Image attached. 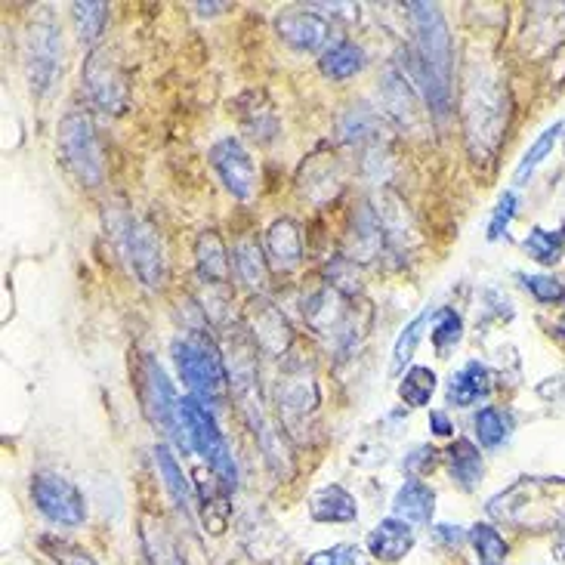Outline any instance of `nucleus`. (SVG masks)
Returning <instances> with one entry per match:
<instances>
[{
    "label": "nucleus",
    "instance_id": "7",
    "mask_svg": "<svg viewBox=\"0 0 565 565\" xmlns=\"http://www.w3.org/2000/svg\"><path fill=\"white\" fill-rule=\"evenodd\" d=\"M183 420H186L192 448L207 461L210 473L223 482V488H235L238 485V467H235V457L229 451V442L220 430L214 411H210L207 405H201L195 396H186L183 399Z\"/></svg>",
    "mask_w": 565,
    "mask_h": 565
},
{
    "label": "nucleus",
    "instance_id": "33",
    "mask_svg": "<svg viewBox=\"0 0 565 565\" xmlns=\"http://www.w3.org/2000/svg\"><path fill=\"white\" fill-rule=\"evenodd\" d=\"M464 337V322L461 315H457L454 309H439L436 312V325H433V346L442 359H448V352L461 343Z\"/></svg>",
    "mask_w": 565,
    "mask_h": 565
},
{
    "label": "nucleus",
    "instance_id": "30",
    "mask_svg": "<svg viewBox=\"0 0 565 565\" xmlns=\"http://www.w3.org/2000/svg\"><path fill=\"white\" fill-rule=\"evenodd\" d=\"M522 247H525V254L532 257V260H538V263H544V266H553V263H559L562 260V251H565V238L559 235V232H550V229H532L525 235V241H522Z\"/></svg>",
    "mask_w": 565,
    "mask_h": 565
},
{
    "label": "nucleus",
    "instance_id": "26",
    "mask_svg": "<svg viewBox=\"0 0 565 565\" xmlns=\"http://www.w3.org/2000/svg\"><path fill=\"white\" fill-rule=\"evenodd\" d=\"M232 266L238 272V278L244 281L247 288H263L266 278H269V263L260 251V244L254 238H241L235 247H232Z\"/></svg>",
    "mask_w": 565,
    "mask_h": 565
},
{
    "label": "nucleus",
    "instance_id": "8",
    "mask_svg": "<svg viewBox=\"0 0 565 565\" xmlns=\"http://www.w3.org/2000/svg\"><path fill=\"white\" fill-rule=\"evenodd\" d=\"M278 414L285 420V427L303 430L306 420L319 408V386H315V374L312 368H306L303 362H294L281 371L278 377Z\"/></svg>",
    "mask_w": 565,
    "mask_h": 565
},
{
    "label": "nucleus",
    "instance_id": "24",
    "mask_svg": "<svg viewBox=\"0 0 565 565\" xmlns=\"http://www.w3.org/2000/svg\"><path fill=\"white\" fill-rule=\"evenodd\" d=\"M445 454H448V467H451L454 482L464 491H473L482 482V473H485L479 448L470 439H457V442H451V448Z\"/></svg>",
    "mask_w": 565,
    "mask_h": 565
},
{
    "label": "nucleus",
    "instance_id": "34",
    "mask_svg": "<svg viewBox=\"0 0 565 565\" xmlns=\"http://www.w3.org/2000/svg\"><path fill=\"white\" fill-rule=\"evenodd\" d=\"M383 93H386V102H390L393 115H399V121L411 118L414 115V93L408 90V81L402 72H396V68H390L383 78Z\"/></svg>",
    "mask_w": 565,
    "mask_h": 565
},
{
    "label": "nucleus",
    "instance_id": "39",
    "mask_svg": "<svg viewBox=\"0 0 565 565\" xmlns=\"http://www.w3.org/2000/svg\"><path fill=\"white\" fill-rule=\"evenodd\" d=\"M516 195L513 192H504L501 195V201H498V207H494V214H491V223H488V241H498V238H504L507 235V226H510V220L516 217Z\"/></svg>",
    "mask_w": 565,
    "mask_h": 565
},
{
    "label": "nucleus",
    "instance_id": "32",
    "mask_svg": "<svg viewBox=\"0 0 565 565\" xmlns=\"http://www.w3.org/2000/svg\"><path fill=\"white\" fill-rule=\"evenodd\" d=\"M559 133H562V124L556 121V124H550L538 139H535V146L525 152V158L519 161V167H516V173H513V183L516 186H525V180L528 176H532L535 170H538V164L553 152V146H556V139H559Z\"/></svg>",
    "mask_w": 565,
    "mask_h": 565
},
{
    "label": "nucleus",
    "instance_id": "16",
    "mask_svg": "<svg viewBox=\"0 0 565 565\" xmlns=\"http://www.w3.org/2000/svg\"><path fill=\"white\" fill-rule=\"evenodd\" d=\"M195 266H198V278L204 281V285H226L229 281V272H232V260H229V251L223 238L207 229L198 235V244H195Z\"/></svg>",
    "mask_w": 565,
    "mask_h": 565
},
{
    "label": "nucleus",
    "instance_id": "28",
    "mask_svg": "<svg viewBox=\"0 0 565 565\" xmlns=\"http://www.w3.org/2000/svg\"><path fill=\"white\" fill-rule=\"evenodd\" d=\"M436 393V374L433 368H423V365H414L405 371L402 383H399V399L411 408H423V405H430Z\"/></svg>",
    "mask_w": 565,
    "mask_h": 565
},
{
    "label": "nucleus",
    "instance_id": "10",
    "mask_svg": "<svg viewBox=\"0 0 565 565\" xmlns=\"http://www.w3.org/2000/svg\"><path fill=\"white\" fill-rule=\"evenodd\" d=\"M31 494L38 510L56 522V525H68L75 528L87 519V507H84V494L56 473H38L31 482Z\"/></svg>",
    "mask_w": 565,
    "mask_h": 565
},
{
    "label": "nucleus",
    "instance_id": "3",
    "mask_svg": "<svg viewBox=\"0 0 565 565\" xmlns=\"http://www.w3.org/2000/svg\"><path fill=\"white\" fill-rule=\"evenodd\" d=\"M173 362L180 371L189 393L201 405H220L229 390V371L223 362L220 346L204 331H192L180 340H173Z\"/></svg>",
    "mask_w": 565,
    "mask_h": 565
},
{
    "label": "nucleus",
    "instance_id": "43",
    "mask_svg": "<svg viewBox=\"0 0 565 565\" xmlns=\"http://www.w3.org/2000/svg\"><path fill=\"white\" fill-rule=\"evenodd\" d=\"M306 565H340V556H337V550H322V553H312L306 559Z\"/></svg>",
    "mask_w": 565,
    "mask_h": 565
},
{
    "label": "nucleus",
    "instance_id": "4",
    "mask_svg": "<svg viewBox=\"0 0 565 565\" xmlns=\"http://www.w3.org/2000/svg\"><path fill=\"white\" fill-rule=\"evenodd\" d=\"M565 501V482L553 479H519L507 491L494 494L488 513L519 528H547Z\"/></svg>",
    "mask_w": 565,
    "mask_h": 565
},
{
    "label": "nucleus",
    "instance_id": "21",
    "mask_svg": "<svg viewBox=\"0 0 565 565\" xmlns=\"http://www.w3.org/2000/svg\"><path fill=\"white\" fill-rule=\"evenodd\" d=\"M309 516L315 522H352L359 516V507L352 494L340 485H325L309 498Z\"/></svg>",
    "mask_w": 565,
    "mask_h": 565
},
{
    "label": "nucleus",
    "instance_id": "6",
    "mask_svg": "<svg viewBox=\"0 0 565 565\" xmlns=\"http://www.w3.org/2000/svg\"><path fill=\"white\" fill-rule=\"evenodd\" d=\"M56 146L62 155V164L75 173V180L84 186H99L105 176V161L99 149V136L87 112H68L59 121Z\"/></svg>",
    "mask_w": 565,
    "mask_h": 565
},
{
    "label": "nucleus",
    "instance_id": "37",
    "mask_svg": "<svg viewBox=\"0 0 565 565\" xmlns=\"http://www.w3.org/2000/svg\"><path fill=\"white\" fill-rule=\"evenodd\" d=\"M374 130H377V118L365 109V105L349 109L346 118L340 121V133H343V139H349V143H362V139L374 136Z\"/></svg>",
    "mask_w": 565,
    "mask_h": 565
},
{
    "label": "nucleus",
    "instance_id": "38",
    "mask_svg": "<svg viewBox=\"0 0 565 565\" xmlns=\"http://www.w3.org/2000/svg\"><path fill=\"white\" fill-rule=\"evenodd\" d=\"M522 288L538 303H559L565 300V285L553 275H522Z\"/></svg>",
    "mask_w": 565,
    "mask_h": 565
},
{
    "label": "nucleus",
    "instance_id": "13",
    "mask_svg": "<svg viewBox=\"0 0 565 565\" xmlns=\"http://www.w3.org/2000/svg\"><path fill=\"white\" fill-rule=\"evenodd\" d=\"M210 164H214L223 186L235 198H251L254 195L257 167H254V158L247 155V149L238 143L235 136H223L220 143H214V149H210Z\"/></svg>",
    "mask_w": 565,
    "mask_h": 565
},
{
    "label": "nucleus",
    "instance_id": "12",
    "mask_svg": "<svg viewBox=\"0 0 565 565\" xmlns=\"http://www.w3.org/2000/svg\"><path fill=\"white\" fill-rule=\"evenodd\" d=\"M84 90L102 112H124L127 105V81L109 50H93L84 65Z\"/></svg>",
    "mask_w": 565,
    "mask_h": 565
},
{
    "label": "nucleus",
    "instance_id": "11",
    "mask_svg": "<svg viewBox=\"0 0 565 565\" xmlns=\"http://www.w3.org/2000/svg\"><path fill=\"white\" fill-rule=\"evenodd\" d=\"M62 65V41L50 22H34L25 38V68L34 93H47Z\"/></svg>",
    "mask_w": 565,
    "mask_h": 565
},
{
    "label": "nucleus",
    "instance_id": "9",
    "mask_svg": "<svg viewBox=\"0 0 565 565\" xmlns=\"http://www.w3.org/2000/svg\"><path fill=\"white\" fill-rule=\"evenodd\" d=\"M121 244H124V254L130 257L133 272L143 278L149 288H161L164 275H167V266H164V247H161L158 232L143 220L124 217Z\"/></svg>",
    "mask_w": 565,
    "mask_h": 565
},
{
    "label": "nucleus",
    "instance_id": "44",
    "mask_svg": "<svg viewBox=\"0 0 565 565\" xmlns=\"http://www.w3.org/2000/svg\"><path fill=\"white\" fill-rule=\"evenodd\" d=\"M559 556H565V538L559 541Z\"/></svg>",
    "mask_w": 565,
    "mask_h": 565
},
{
    "label": "nucleus",
    "instance_id": "27",
    "mask_svg": "<svg viewBox=\"0 0 565 565\" xmlns=\"http://www.w3.org/2000/svg\"><path fill=\"white\" fill-rule=\"evenodd\" d=\"M312 180H319L315 186H322V189H325V201H331V198L340 192V186H343V176H340L337 161H334V158H325V155H315V158L303 167L300 183H312ZM315 186L303 189V195L312 198V195H315Z\"/></svg>",
    "mask_w": 565,
    "mask_h": 565
},
{
    "label": "nucleus",
    "instance_id": "14",
    "mask_svg": "<svg viewBox=\"0 0 565 565\" xmlns=\"http://www.w3.org/2000/svg\"><path fill=\"white\" fill-rule=\"evenodd\" d=\"M247 319H251V334H254V343L266 352V356H281L294 334H291V325L288 319L281 315L278 306H272L269 300H254L251 309H247Z\"/></svg>",
    "mask_w": 565,
    "mask_h": 565
},
{
    "label": "nucleus",
    "instance_id": "2",
    "mask_svg": "<svg viewBox=\"0 0 565 565\" xmlns=\"http://www.w3.org/2000/svg\"><path fill=\"white\" fill-rule=\"evenodd\" d=\"M507 87L488 75L479 72L467 81V99H464V121H467V143L470 152L488 161L494 149L501 146L507 136Z\"/></svg>",
    "mask_w": 565,
    "mask_h": 565
},
{
    "label": "nucleus",
    "instance_id": "42",
    "mask_svg": "<svg viewBox=\"0 0 565 565\" xmlns=\"http://www.w3.org/2000/svg\"><path fill=\"white\" fill-rule=\"evenodd\" d=\"M436 535H439L442 541L454 544V547L464 541V532H461V528H451V525H436Z\"/></svg>",
    "mask_w": 565,
    "mask_h": 565
},
{
    "label": "nucleus",
    "instance_id": "35",
    "mask_svg": "<svg viewBox=\"0 0 565 565\" xmlns=\"http://www.w3.org/2000/svg\"><path fill=\"white\" fill-rule=\"evenodd\" d=\"M72 10H75L78 38L87 41V44H93L99 34H102V28H105V19H109V7L96 4V0H93V4H75Z\"/></svg>",
    "mask_w": 565,
    "mask_h": 565
},
{
    "label": "nucleus",
    "instance_id": "29",
    "mask_svg": "<svg viewBox=\"0 0 565 565\" xmlns=\"http://www.w3.org/2000/svg\"><path fill=\"white\" fill-rule=\"evenodd\" d=\"M427 322H430V312H420V315H414V319L405 325V331L399 334V340L393 346V359H390V374L393 377H399L405 371V365L414 359L417 343L423 337V328H427Z\"/></svg>",
    "mask_w": 565,
    "mask_h": 565
},
{
    "label": "nucleus",
    "instance_id": "15",
    "mask_svg": "<svg viewBox=\"0 0 565 565\" xmlns=\"http://www.w3.org/2000/svg\"><path fill=\"white\" fill-rule=\"evenodd\" d=\"M275 28H278V38L285 41V44H291L294 50H300V53L319 50L328 41V34H331V25L322 16L306 13V10L281 13L278 22H275Z\"/></svg>",
    "mask_w": 565,
    "mask_h": 565
},
{
    "label": "nucleus",
    "instance_id": "22",
    "mask_svg": "<svg viewBox=\"0 0 565 565\" xmlns=\"http://www.w3.org/2000/svg\"><path fill=\"white\" fill-rule=\"evenodd\" d=\"M155 464H158V473L164 479V488L170 494L173 507L180 510L186 519L192 516V491H189V479L183 473V467L176 464V457L167 445H155Z\"/></svg>",
    "mask_w": 565,
    "mask_h": 565
},
{
    "label": "nucleus",
    "instance_id": "1",
    "mask_svg": "<svg viewBox=\"0 0 565 565\" xmlns=\"http://www.w3.org/2000/svg\"><path fill=\"white\" fill-rule=\"evenodd\" d=\"M411 28H414V50L405 59V68L427 99L430 112L436 118H445L451 112V34L445 25V16L436 4H408Z\"/></svg>",
    "mask_w": 565,
    "mask_h": 565
},
{
    "label": "nucleus",
    "instance_id": "19",
    "mask_svg": "<svg viewBox=\"0 0 565 565\" xmlns=\"http://www.w3.org/2000/svg\"><path fill=\"white\" fill-rule=\"evenodd\" d=\"M491 390V377H488V368L482 362H467L461 371H457L451 380H448V402L454 408H470L476 405L479 399H485Z\"/></svg>",
    "mask_w": 565,
    "mask_h": 565
},
{
    "label": "nucleus",
    "instance_id": "20",
    "mask_svg": "<svg viewBox=\"0 0 565 565\" xmlns=\"http://www.w3.org/2000/svg\"><path fill=\"white\" fill-rule=\"evenodd\" d=\"M411 547H414V532L402 519H383L368 535V550L377 559H386V562L402 559Z\"/></svg>",
    "mask_w": 565,
    "mask_h": 565
},
{
    "label": "nucleus",
    "instance_id": "41",
    "mask_svg": "<svg viewBox=\"0 0 565 565\" xmlns=\"http://www.w3.org/2000/svg\"><path fill=\"white\" fill-rule=\"evenodd\" d=\"M430 427H433L436 436H451V433H454L448 414H442V411H433V414H430Z\"/></svg>",
    "mask_w": 565,
    "mask_h": 565
},
{
    "label": "nucleus",
    "instance_id": "5",
    "mask_svg": "<svg viewBox=\"0 0 565 565\" xmlns=\"http://www.w3.org/2000/svg\"><path fill=\"white\" fill-rule=\"evenodd\" d=\"M139 396H143V408H146V414L155 427L173 445L189 451L192 442H189V430H186V420H183V399H176L164 368L152 356H146L143 368H139Z\"/></svg>",
    "mask_w": 565,
    "mask_h": 565
},
{
    "label": "nucleus",
    "instance_id": "17",
    "mask_svg": "<svg viewBox=\"0 0 565 565\" xmlns=\"http://www.w3.org/2000/svg\"><path fill=\"white\" fill-rule=\"evenodd\" d=\"M266 254L278 272H291L303 260V235L294 220H275L266 232Z\"/></svg>",
    "mask_w": 565,
    "mask_h": 565
},
{
    "label": "nucleus",
    "instance_id": "25",
    "mask_svg": "<svg viewBox=\"0 0 565 565\" xmlns=\"http://www.w3.org/2000/svg\"><path fill=\"white\" fill-rule=\"evenodd\" d=\"M319 68H322V75L331 78V81H346L365 68V50L352 41H340V44H334L322 53Z\"/></svg>",
    "mask_w": 565,
    "mask_h": 565
},
{
    "label": "nucleus",
    "instance_id": "40",
    "mask_svg": "<svg viewBox=\"0 0 565 565\" xmlns=\"http://www.w3.org/2000/svg\"><path fill=\"white\" fill-rule=\"evenodd\" d=\"M47 553L59 562V565H96V559L81 550V547H72V544H62V541H44Z\"/></svg>",
    "mask_w": 565,
    "mask_h": 565
},
{
    "label": "nucleus",
    "instance_id": "18",
    "mask_svg": "<svg viewBox=\"0 0 565 565\" xmlns=\"http://www.w3.org/2000/svg\"><path fill=\"white\" fill-rule=\"evenodd\" d=\"M433 507H436V494L430 485H423L420 479H408L393 498V510L396 519L402 522H414V525H427L433 519Z\"/></svg>",
    "mask_w": 565,
    "mask_h": 565
},
{
    "label": "nucleus",
    "instance_id": "31",
    "mask_svg": "<svg viewBox=\"0 0 565 565\" xmlns=\"http://www.w3.org/2000/svg\"><path fill=\"white\" fill-rule=\"evenodd\" d=\"M470 541H473L476 556H479L482 565H504V559H507V541L501 538L498 528L479 522V525L470 528Z\"/></svg>",
    "mask_w": 565,
    "mask_h": 565
},
{
    "label": "nucleus",
    "instance_id": "23",
    "mask_svg": "<svg viewBox=\"0 0 565 565\" xmlns=\"http://www.w3.org/2000/svg\"><path fill=\"white\" fill-rule=\"evenodd\" d=\"M139 535H143V550H146L149 565H186L180 547H176L173 535L167 532L161 519L146 516L143 528H139Z\"/></svg>",
    "mask_w": 565,
    "mask_h": 565
},
{
    "label": "nucleus",
    "instance_id": "36",
    "mask_svg": "<svg viewBox=\"0 0 565 565\" xmlns=\"http://www.w3.org/2000/svg\"><path fill=\"white\" fill-rule=\"evenodd\" d=\"M473 423H476V436H479L482 448L504 445V439H507V420H504V414L498 408H482Z\"/></svg>",
    "mask_w": 565,
    "mask_h": 565
}]
</instances>
